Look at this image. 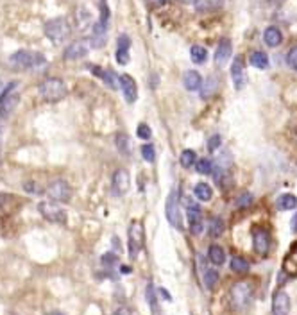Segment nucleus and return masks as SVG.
I'll return each mask as SVG.
<instances>
[{"label":"nucleus","instance_id":"nucleus-19","mask_svg":"<svg viewBox=\"0 0 297 315\" xmlns=\"http://www.w3.org/2000/svg\"><path fill=\"white\" fill-rule=\"evenodd\" d=\"M283 272L288 276H297V242L290 247L283 260Z\"/></svg>","mask_w":297,"mask_h":315},{"label":"nucleus","instance_id":"nucleus-33","mask_svg":"<svg viewBox=\"0 0 297 315\" xmlns=\"http://www.w3.org/2000/svg\"><path fill=\"white\" fill-rule=\"evenodd\" d=\"M196 168L199 174L206 176V174H212L213 172V162L210 160V158H200V160H197L196 162Z\"/></svg>","mask_w":297,"mask_h":315},{"label":"nucleus","instance_id":"nucleus-28","mask_svg":"<svg viewBox=\"0 0 297 315\" xmlns=\"http://www.w3.org/2000/svg\"><path fill=\"white\" fill-rule=\"evenodd\" d=\"M194 194H196V197L199 200H210L213 197V190H212V186H210L208 183H199V184H196V188H194Z\"/></svg>","mask_w":297,"mask_h":315},{"label":"nucleus","instance_id":"nucleus-2","mask_svg":"<svg viewBox=\"0 0 297 315\" xmlns=\"http://www.w3.org/2000/svg\"><path fill=\"white\" fill-rule=\"evenodd\" d=\"M38 92H40V97H42L43 100H47V102H60L68 94L66 84H64L61 79H58V77H48V79H45V81L40 84Z\"/></svg>","mask_w":297,"mask_h":315},{"label":"nucleus","instance_id":"nucleus-32","mask_svg":"<svg viewBox=\"0 0 297 315\" xmlns=\"http://www.w3.org/2000/svg\"><path fill=\"white\" fill-rule=\"evenodd\" d=\"M208 254H210V260H212V264H215V265H222L226 262V252H224V249H222L220 246H212V247H210Z\"/></svg>","mask_w":297,"mask_h":315},{"label":"nucleus","instance_id":"nucleus-6","mask_svg":"<svg viewBox=\"0 0 297 315\" xmlns=\"http://www.w3.org/2000/svg\"><path fill=\"white\" fill-rule=\"evenodd\" d=\"M18 82H9L8 88L4 90V94L0 95V116H9L16 110L18 102H20V95L16 94Z\"/></svg>","mask_w":297,"mask_h":315},{"label":"nucleus","instance_id":"nucleus-11","mask_svg":"<svg viewBox=\"0 0 297 315\" xmlns=\"http://www.w3.org/2000/svg\"><path fill=\"white\" fill-rule=\"evenodd\" d=\"M186 218H188V226H190L192 234L202 233L204 231V217H202V212H200L199 204H196V202H188Z\"/></svg>","mask_w":297,"mask_h":315},{"label":"nucleus","instance_id":"nucleus-7","mask_svg":"<svg viewBox=\"0 0 297 315\" xmlns=\"http://www.w3.org/2000/svg\"><path fill=\"white\" fill-rule=\"evenodd\" d=\"M272 238L265 228H254L252 230V249L258 256H267L270 251Z\"/></svg>","mask_w":297,"mask_h":315},{"label":"nucleus","instance_id":"nucleus-1","mask_svg":"<svg viewBox=\"0 0 297 315\" xmlns=\"http://www.w3.org/2000/svg\"><path fill=\"white\" fill-rule=\"evenodd\" d=\"M9 63L20 70H38L47 64L45 56L32 50H18L9 58Z\"/></svg>","mask_w":297,"mask_h":315},{"label":"nucleus","instance_id":"nucleus-44","mask_svg":"<svg viewBox=\"0 0 297 315\" xmlns=\"http://www.w3.org/2000/svg\"><path fill=\"white\" fill-rule=\"evenodd\" d=\"M4 156V124L0 122V162Z\"/></svg>","mask_w":297,"mask_h":315},{"label":"nucleus","instance_id":"nucleus-47","mask_svg":"<svg viewBox=\"0 0 297 315\" xmlns=\"http://www.w3.org/2000/svg\"><path fill=\"white\" fill-rule=\"evenodd\" d=\"M160 294H162L163 298H166V299H168V301H172V298H170V294H168V292H166L165 288H162V290H160Z\"/></svg>","mask_w":297,"mask_h":315},{"label":"nucleus","instance_id":"nucleus-48","mask_svg":"<svg viewBox=\"0 0 297 315\" xmlns=\"http://www.w3.org/2000/svg\"><path fill=\"white\" fill-rule=\"evenodd\" d=\"M6 215V206H0V224H2V218Z\"/></svg>","mask_w":297,"mask_h":315},{"label":"nucleus","instance_id":"nucleus-21","mask_svg":"<svg viewBox=\"0 0 297 315\" xmlns=\"http://www.w3.org/2000/svg\"><path fill=\"white\" fill-rule=\"evenodd\" d=\"M92 74H95L97 77H100L102 81H104V84L106 86H110L111 90H116L118 86H116V77H115V74H113V70H104V68H100V66H92Z\"/></svg>","mask_w":297,"mask_h":315},{"label":"nucleus","instance_id":"nucleus-52","mask_svg":"<svg viewBox=\"0 0 297 315\" xmlns=\"http://www.w3.org/2000/svg\"><path fill=\"white\" fill-rule=\"evenodd\" d=\"M47 315H64V314H61V312H48Z\"/></svg>","mask_w":297,"mask_h":315},{"label":"nucleus","instance_id":"nucleus-49","mask_svg":"<svg viewBox=\"0 0 297 315\" xmlns=\"http://www.w3.org/2000/svg\"><path fill=\"white\" fill-rule=\"evenodd\" d=\"M179 2H182V4H197L199 0H179Z\"/></svg>","mask_w":297,"mask_h":315},{"label":"nucleus","instance_id":"nucleus-34","mask_svg":"<svg viewBox=\"0 0 297 315\" xmlns=\"http://www.w3.org/2000/svg\"><path fill=\"white\" fill-rule=\"evenodd\" d=\"M218 283V272L215 268H206L204 270V285L208 286L210 290H213Z\"/></svg>","mask_w":297,"mask_h":315},{"label":"nucleus","instance_id":"nucleus-29","mask_svg":"<svg viewBox=\"0 0 297 315\" xmlns=\"http://www.w3.org/2000/svg\"><path fill=\"white\" fill-rule=\"evenodd\" d=\"M145 296H147V302H148V306H150V312H152L154 315H160V304H158L156 290H154L152 283H148L147 285V292H145Z\"/></svg>","mask_w":297,"mask_h":315},{"label":"nucleus","instance_id":"nucleus-13","mask_svg":"<svg viewBox=\"0 0 297 315\" xmlns=\"http://www.w3.org/2000/svg\"><path fill=\"white\" fill-rule=\"evenodd\" d=\"M118 82H120V88H122L124 98H126L129 104H132L136 98H138V86H136V81L129 74H122V76L118 77Z\"/></svg>","mask_w":297,"mask_h":315},{"label":"nucleus","instance_id":"nucleus-10","mask_svg":"<svg viewBox=\"0 0 297 315\" xmlns=\"http://www.w3.org/2000/svg\"><path fill=\"white\" fill-rule=\"evenodd\" d=\"M250 296H252V288H250L249 283H236L231 288V301H233L234 308H244L249 304Z\"/></svg>","mask_w":297,"mask_h":315},{"label":"nucleus","instance_id":"nucleus-20","mask_svg":"<svg viewBox=\"0 0 297 315\" xmlns=\"http://www.w3.org/2000/svg\"><path fill=\"white\" fill-rule=\"evenodd\" d=\"M182 84L188 92H197V90L202 88V77L196 70H190V72L184 74V79H182Z\"/></svg>","mask_w":297,"mask_h":315},{"label":"nucleus","instance_id":"nucleus-3","mask_svg":"<svg viewBox=\"0 0 297 315\" xmlns=\"http://www.w3.org/2000/svg\"><path fill=\"white\" fill-rule=\"evenodd\" d=\"M70 24H68L66 18H52L45 24V36L50 40L54 45H61L70 38Z\"/></svg>","mask_w":297,"mask_h":315},{"label":"nucleus","instance_id":"nucleus-14","mask_svg":"<svg viewBox=\"0 0 297 315\" xmlns=\"http://www.w3.org/2000/svg\"><path fill=\"white\" fill-rule=\"evenodd\" d=\"M90 52V43L86 40H79V42L70 43L66 48H64V60L68 61H76L81 60V58H86Z\"/></svg>","mask_w":297,"mask_h":315},{"label":"nucleus","instance_id":"nucleus-50","mask_svg":"<svg viewBox=\"0 0 297 315\" xmlns=\"http://www.w3.org/2000/svg\"><path fill=\"white\" fill-rule=\"evenodd\" d=\"M120 270H124V274H129V270H131V268H129V267H120Z\"/></svg>","mask_w":297,"mask_h":315},{"label":"nucleus","instance_id":"nucleus-41","mask_svg":"<svg viewBox=\"0 0 297 315\" xmlns=\"http://www.w3.org/2000/svg\"><path fill=\"white\" fill-rule=\"evenodd\" d=\"M220 144H222L220 134H213V136H210V140H208V150L213 152V150H216L218 147H220Z\"/></svg>","mask_w":297,"mask_h":315},{"label":"nucleus","instance_id":"nucleus-36","mask_svg":"<svg viewBox=\"0 0 297 315\" xmlns=\"http://www.w3.org/2000/svg\"><path fill=\"white\" fill-rule=\"evenodd\" d=\"M220 6V0H199L196 4L197 11H206V9H213Z\"/></svg>","mask_w":297,"mask_h":315},{"label":"nucleus","instance_id":"nucleus-38","mask_svg":"<svg viewBox=\"0 0 297 315\" xmlns=\"http://www.w3.org/2000/svg\"><path fill=\"white\" fill-rule=\"evenodd\" d=\"M286 63H288L290 68L297 72V45L288 50V54H286Z\"/></svg>","mask_w":297,"mask_h":315},{"label":"nucleus","instance_id":"nucleus-9","mask_svg":"<svg viewBox=\"0 0 297 315\" xmlns=\"http://www.w3.org/2000/svg\"><path fill=\"white\" fill-rule=\"evenodd\" d=\"M165 213H166V218H168V222H170V226L176 228V230H182V213H181V208H179L178 196H176L174 192L170 194L168 199H166Z\"/></svg>","mask_w":297,"mask_h":315},{"label":"nucleus","instance_id":"nucleus-12","mask_svg":"<svg viewBox=\"0 0 297 315\" xmlns=\"http://www.w3.org/2000/svg\"><path fill=\"white\" fill-rule=\"evenodd\" d=\"M231 79H233V84L236 90H244L247 86V74L242 56H236L233 64H231Z\"/></svg>","mask_w":297,"mask_h":315},{"label":"nucleus","instance_id":"nucleus-25","mask_svg":"<svg viewBox=\"0 0 297 315\" xmlns=\"http://www.w3.org/2000/svg\"><path fill=\"white\" fill-rule=\"evenodd\" d=\"M116 142V149H118V152L122 154V156H131V140H129V136L126 134V132H118L115 138Z\"/></svg>","mask_w":297,"mask_h":315},{"label":"nucleus","instance_id":"nucleus-24","mask_svg":"<svg viewBox=\"0 0 297 315\" xmlns=\"http://www.w3.org/2000/svg\"><path fill=\"white\" fill-rule=\"evenodd\" d=\"M249 63H250V66H254V68L265 70V68H268V56L262 50H254L252 54H250Z\"/></svg>","mask_w":297,"mask_h":315},{"label":"nucleus","instance_id":"nucleus-39","mask_svg":"<svg viewBox=\"0 0 297 315\" xmlns=\"http://www.w3.org/2000/svg\"><path fill=\"white\" fill-rule=\"evenodd\" d=\"M250 202H252V196L249 192H244L236 199V208H247V206H250Z\"/></svg>","mask_w":297,"mask_h":315},{"label":"nucleus","instance_id":"nucleus-17","mask_svg":"<svg viewBox=\"0 0 297 315\" xmlns=\"http://www.w3.org/2000/svg\"><path fill=\"white\" fill-rule=\"evenodd\" d=\"M129 48H131V40L128 34H120L118 36V47H116V63L126 66L129 63Z\"/></svg>","mask_w":297,"mask_h":315},{"label":"nucleus","instance_id":"nucleus-15","mask_svg":"<svg viewBox=\"0 0 297 315\" xmlns=\"http://www.w3.org/2000/svg\"><path fill=\"white\" fill-rule=\"evenodd\" d=\"M272 314L288 315L290 314V298L284 290H278L272 298Z\"/></svg>","mask_w":297,"mask_h":315},{"label":"nucleus","instance_id":"nucleus-18","mask_svg":"<svg viewBox=\"0 0 297 315\" xmlns=\"http://www.w3.org/2000/svg\"><path fill=\"white\" fill-rule=\"evenodd\" d=\"M231 54H233V45H231L230 40H222L218 43V47L215 50V64L216 66H224L228 61H230Z\"/></svg>","mask_w":297,"mask_h":315},{"label":"nucleus","instance_id":"nucleus-40","mask_svg":"<svg viewBox=\"0 0 297 315\" xmlns=\"http://www.w3.org/2000/svg\"><path fill=\"white\" fill-rule=\"evenodd\" d=\"M136 134H138V138H142V140H148L150 134H152V131H150V128H148L147 124H140L138 129H136Z\"/></svg>","mask_w":297,"mask_h":315},{"label":"nucleus","instance_id":"nucleus-16","mask_svg":"<svg viewBox=\"0 0 297 315\" xmlns=\"http://www.w3.org/2000/svg\"><path fill=\"white\" fill-rule=\"evenodd\" d=\"M129 186H131V176H129V172L126 168L116 170L115 176H113V190L118 196H124V194H128Z\"/></svg>","mask_w":297,"mask_h":315},{"label":"nucleus","instance_id":"nucleus-8","mask_svg":"<svg viewBox=\"0 0 297 315\" xmlns=\"http://www.w3.org/2000/svg\"><path fill=\"white\" fill-rule=\"evenodd\" d=\"M47 194L56 202H66L72 197V188L64 179H54L47 188Z\"/></svg>","mask_w":297,"mask_h":315},{"label":"nucleus","instance_id":"nucleus-26","mask_svg":"<svg viewBox=\"0 0 297 315\" xmlns=\"http://www.w3.org/2000/svg\"><path fill=\"white\" fill-rule=\"evenodd\" d=\"M296 206H297V197L294 194H283L278 199V208L281 212H288V210H294Z\"/></svg>","mask_w":297,"mask_h":315},{"label":"nucleus","instance_id":"nucleus-31","mask_svg":"<svg viewBox=\"0 0 297 315\" xmlns=\"http://www.w3.org/2000/svg\"><path fill=\"white\" fill-rule=\"evenodd\" d=\"M231 270L236 274H246L247 270H249V262L246 260V258H242V256H234L233 260H231L230 264Z\"/></svg>","mask_w":297,"mask_h":315},{"label":"nucleus","instance_id":"nucleus-22","mask_svg":"<svg viewBox=\"0 0 297 315\" xmlns=\"http://www.w3.org/2000/svg\"><path fill=\"white\" fill-rule=\"evenodd\" d=\"M264 40L268 47H278L281 42H283V34L278 27H267L264 32Z\"/></svg>","mask_w":297,"mask_h":315},{"label":"nucleus","instance_id":"nucleus-23","mask_svg":"<svg viewBox=\"0 0 297 315\" xmlns=\"http://www.w3.org/2000/svg\"><path fill=\"white\" fill-rule=\"evenodd\" d=\"M226 231V224L220 217H212L208 222V234L212 238H218L222 236V233Z\"/></svg>","mask_w":297,"mask_h":315},{"label":"nucleus","instance_id":"nucleus-30","mask_svg":"<svg viewBox=\"0 0 297 315\" xmlns=\"http://www.w3.org/2000/svg\"><path fill=\"white\" fill-rule=\"evenodd\" d=\"M190 56H192V61L197 64H202L206 63V60H208V50L204 47H200V45H194V47L190 48Z\"/></svg>","mask_w":297,"mask_h":315},{"label":"nucleus","instance_id":"nucleus-42","mask_svg":"<svg viewBox=\"0 0 297 315\" xmlns=\"http://www.w3.org/2000/svg\"><path fill=\"white\" fill-rule=\"evenodd\" d=\"M24 190H26V192H29V194H38V196L43 192L42 188H40V184L38 183H32V181H29V183L24 184Z\"/></svg>","mask_w":297,"mask_h":315},{"label":"nucleus","instance_id":"nucleus-46","mask_svg":"<svg viewBox=\"0 0 297 315\" xmlns=\"http://www.w3.org/2000/svg\"><path fill=\"white\" fill-rule=\"evenodd\" d=\"M113 315H131V312H129L128 308H118Z\"/></svg>","mask_w":297,"mask_h":315},{"label":"nucleus","instance_id":"nucleus-51","mask_svg":"<svg viewBox=\"0 0 297 315\" xmlns=\"http://www.w3.org/2000/svg\"><path fill=\"white\" fill-rule=\"evenodd\" d=\"M154 2H156L158 6H163V4H165V2H166V0H154Z\"/></svg>","mask_w":297,"mask_h":315},{"label":"nucleus","instance_id":"nucleus-43","mask_svg":"<svg viewBox=\"0 0 297 315\" xmlns=\"http://www.w3.org/2000/svg\"><path fill=\"white\" fill-rule=\"evenodd\" d=\"M116 262H118V260H116V256L111 254V252H108V254L102 256V265H106V267H113Z\"/></svg>","mask_w":297,"mask_h":315},{"label":"nucleus","instance_id":"nucleus-37","mask_svg":"<svg viewBox=\"0 0 297 315\" xmlns=\"http://www.w3.org/2000/svg\"><path fill=\"white\" fill-rule=\"evenodd\" d=\"M142 156H144L145 162L152 163L154 160H156V150H154L152 145H150V144L144 145V147H142Z\"/></svg>","mask_w":297,"mask_h":315},{"label":"nucleus","instance_id":"nucleus-35","mask_svg":"<svg viewBox=\"0 0 297 315\" xmlns=\"http://www.w3.org/2000/svg\"><path fill=\"white\" fill-rule=\"evenodd\" d=\"M179 162H181V165L184 166V168H190V166H194V163L197 162V156H196V152H194L192 149H184L181 152Z\"/></svg>","mask_w":297,"mask_h":315},{"label":"nucleus","instance_id":"nucleus-5","mask_svg":"<svg viewBox=\"0 0 297 315\" xmlns=\"http://www.w3.org/2000/svg\"><path fill=\"white\" fill-rule=\"evenodd\" d=\"M40 215L45 220L54 222V224H64L66 222V212L60 206V202L56 200H43L38 204Z\"/></svg>","mask_w":297,"mask_h":315},{"label":"nucleus","instance_id":"nucleus-4","mask_svg":"<svg viewBox=\"0 0 297 315\" xmlns=\"http://www.w3.org/2000/svg\"><path fill=\"white\" fill-rule=\"evenodd\" d=\"M128 242H129V258L131 260H136V256L140 254V251L144 249V242H145V233H144V226L140 222H131L128 231Z\"/></svg>","mask_w":297,"mask_h":315},{"label":"nucleus","instance_id":"nucleus-27","mask_svg":"<svg viewBox=\"0 0 297 315\" xmlns=\"http://www.w3.org/2000/svg\"><path fill=\"white\" fill-rule=\"evenodd\" d=\"M216 88H218V79H216V77H213V76L208 77V79H206V82H204V86L200 88V97L210 98L216 92Z\"/></svg>","mask_w":297,"mask_h":315},{"label":"nucleus","instance_id":"nucleus-45","mask_svg":"<svg viewBox=\"0 0 297 315\" xmlns=\"http://www.w3.org/2000/svg\"><path fill=\"white\" fill-rule=\"evenodd\" d=\"M290 228H292L294 233H297V212H296V215L292 217V220H290Z\"/></svg>","mask_w":297,"mask_h":315}]
</instances>
